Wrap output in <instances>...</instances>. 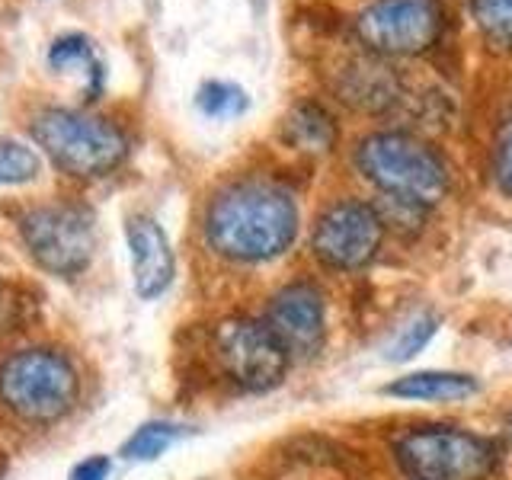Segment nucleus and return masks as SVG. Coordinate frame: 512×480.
Here are the masks:
<instances>
[{
    "instance_id": "17",
    "label": "nucleus",
    "mask_w": 512,
    "mask_h": 480,
    "mask_svg": "<svg viewBox=\"0 0 512 480\" xmlns=\"http://www.w3.org/2000/svg\"><path fill=\"white\" fill-rule=\"evenodd\" d=\"M196 106L205 119L224 122V119H237L240 112H247L250 96L237 84H228V80H205V84L196 90Z\"/></svg>"
},
{
    "instance_id": "9",
    "label": "nucleus",
    "mask_w": 512,
    "mask_h": 480,
    "mask_svg": "<svg viewBox=\"0 0 512 480\" xmlns=\"http://www.w3.org/2000/svg\"><path fill=\"white\" fill-rule=\"evenodd\" d=\"M381 244H384V221L378 215V208L356 199L333 202L317 218L311 234V247L317 253V260L340 272L368 266L378 256Z\"/></svg>"
},
{
    "instance_id": "4",
    "label": "nucleus",
    "mask_w": 512,
    "mask_h": 480,
    "mask_svg": "<svg viewBox=\"0 0 512 480\" xmlns=\"http://www.w3.org/2000/svg\"><path fill=\"white\" fill-rule=\"evenodd\" d=\"M394 455L413 480H487L500 461L493 442L458 426L407 429Z\"/></svg>"
},
{
    "instance_id": "21",
    "label": "nucleus",
    "mask_w": 512,
    "mask_h": 480,
    "mask_svg": "<svg viewBox=\"0 0 512 480\" xmlns=\"http://www.w3.org/2000/svg\"><path fill=\"white\" fill-rule=\"evenodd\" d=\"M490 170L496 186L512 199V106L503 112L500 125H496L493 148H490Z\"/></svg>"
},
{
    "instance_id": "22",
    "label": "nucleus",
    "mask_w": 512,
    "mask_h": 480,
    "mask_svg": "<svg viewBox=\"0 0 512 480\" xmlns=\"http://www.w3.org/2000/svg\"><path fill=\"white\" fill-rule=\"evenodd\" d=\"M16 317H20V298L7 282H0V333H7L16 324Z\"/></svg>"
},
{
    "instance_id": "23",
    "label": "nucleus",
    "mask_w": 512,
    "mask_h": 480,
    "mask_svg": "<svg viewBox=\"0 0 512 480\" xmlns=\"http://www.w3.org/2000/svg\"><path fill=\"white\" fill-rule=\"evenodd\" d=\"M106 477H109V458H103V455L80 461L71 474V480H106Z\"/></svg>"
},
{
    "instance_id": "13",
    "label": "nucleus",
    "mask_w": 512,
    "mask_h": 480,
    "mask_svg": "<svg viewBox=\"0 0 512 480\" xmlns=\"http://www.w3.org/2000/svg\"><path fill=\"white\" fill-rule=\"evenodd\" d=\"M384 394L445 404V400H464L477 394V378L461 375V372H413V375L391 381L388 388H384Z\"/></svg>"
},
{
    "instance_id": "19",
    "label": "nucleus",
    "mask_w": 512,
    "mask_h": 480,
    "mask_svg": "<svg viewBox=\"0 0 512 480\" xmlns=\"http://www.w3.org/2000/svg\"><path fill=\"white\" fill-rule=\"evenodd\" d=\"M436 330H439V317L436 314L413 317L410 324H404L394 333V340L388 343V349H384V356H388L391 362H407L432 340V336H436Z\"/></svg>"
},
{
    "instance_id": "15",
    "label": "nucleus",
    "mask_w": 512,
    "mask_h": 480,
    "mask_svg": "<svg viewBox=\"0 0 512 480\" xmlns=\"http://www.w3.org/2000/svg\"><path fill=\"white\" fill-rule=\"evenodd\" d=\"M48 64L55 71H77L84 68L87 74V93L93 96L100 90V80H103V64L96 61L93 52V42L84 36V32H68V36H58L48 48Z\"/></svg>"
},
{
    "instance_id": "10",
    "label": "nucleus",
    "mask_w": 512,
    "mask_h": 480,
    "mask_svg": "<svg viewBox=\"0 0 512 480\" xmlns=\"http://www.w3.org/2000/svg\"><path fill=\"white\" fill-rule=\"evenodd\" d=\"M263 324L282 343L288 359H311L327 340V304L324 295L308 282L285 285L269 301V314Z\"/></svg>"
},
{
    "instance_id": "8",
    "label": "nucleus",
    "mask_w": 512,
    "mask_h": 480,
    "mask_svg": "<svg viewBox=\"0 0 512 480\" xmlns=\"http://www.w3.org/2000/svg\"><path fill=\"white\" fill-rule=\"evenodd\" d=\"M218 362L237 388L244 391H272L285 378L288 352L260 320L231 317L215 330Z\"/></svg>"
},
{
    "instance_id": "2",
    "label": "nucleus",
    "mask_w": 512,
    "mask_h": 480,
    "mask_svg": "<svg viewBox=\"0 0 512 480\" xmlns=\"http://www.w3.org/2000/svg\"><path fill=\"white\" fill-rule=\"evenodd\" d=\"M356 164L384 199L432 208L448 192V167L429 141L410 132H375L359 141Z\"/></svg>"
},
{
    "instance_id": "14",
    "label": "nucleus",
    "mask_w": 512,
    "mask_h": 480,
    "mask_svg": "<svg viewBox=\"0 0 512 480\" xmlns=\"http://www.w3.org/2000/svg\"><path fill=\"white\" fill-rule=\"evenodd\" d=\"M285 141L301 151H330L336 141V122L324 106L301 103L285 119Z\"/></svg>"
},
{
    "instance_id": "12",
    "label": "nucleus",
    "mask_w": 512,
    "mask_h": 480,
    "mask_svg": "<svg viewBox=\"0 0 512 480\" xmlns=\"http://www.w3.org/2000/svg\"><path fill=\"white\" fill-rule=\"evenodd\" d=\"M343 96L359 109H388L400 100V80L397 74L381 61H362L352 64L343 80Z\"/></svg>"
},
{
    "instance_id": "5",
    "label": "nucleus",
    "mask_w": 512,
    "mask_h": 480,
    "mask_svg": "<svg viewBox=\"0 0 512 480\" xmlns=\"http://www.w3.org/2000/svg\"><path fill=\"white\" fill-rule=\"evenodd\" d=\"M0 400L20 420L55 423L74 407L77 372L61 352L52 349L16 352L0 368Z\"/></svg>"
},
{
    "instance_id": "7",
    "label": "nucleus",
    "mask_w": 512,
    "mask_h": 480,
    "mask_svg": "<svg viewBox=\"0 0 512 480\" xmlns=\"http://www.w3.org/2000/svg\"><path fill=\"white\" fill-rule=\"evenodd\" d=\"M26 247L52 276H77L93 260V215L80 205H39L20 218Z\"/></svg>"
},
{
    "instance_id": "6",
    "label": "nucleus",
    "mask_w": 512,
    "mask_h": 480,
    "mask_svg": "<svg viewBox=\"0 0 512 480\" xmlns=\"http://www.w3.org/2000/svg\"><path fill=\"white\" fill-rule=\"evenodd\" d=\"M445 13L439 0H375L356 16L359 42L381 58L423 55L439 42Z\"/></svg>"
},
{
    "instance_id": "20",
    "label": "nucleus",
    "mask_w": 512,
    "mask_h": 480,
    "mask_svg": "<svg viewBox=\"0 0 512 480\" xmlns=\"http://www.w3.org/2000/svg\"><path fill=\"white\" fill-rule=\"evenodd\" d=\"M39 173V154L26 148L23 141L13 138H0V183L16 186V183H29L36 180Z\"/></svg>"
},
{
    "instance_id": "1",
    "label": "nucleus",
    "mask_w": 512,
    "mask_h": 480,
    "mask_svg": "<svg viewBox=\"0 0 512 480\" xmlns=\"http://www.w3.org/2000/svg\"><path fill=\"white\" fill-rule=\"evenodd\" d=\"M298 234V205L279 183H234L208 208L205 237L215 253L237 263H263L285 253Z\"/></svg>"
},
{
    "instance_id": "3",
    "label": "nucleus",
    "mask_w": 512,
    "mask_h": 480,
    "mask_svg": "<svg viewBox=\"0 0 512 480\" xmlns=\"http://www.w3.org/2000/svg\"><path fill=\"white\" fill-rule=\"evenodd\" d=\"M32 138L64 173L74 176H103L128 154V138L116 122L77 109L39 112Z\"/></svg>"
},
{
    "instance_id": "11",
    "label": "nucleus",
    "mask_w": 512,
    "mask_h": 480,
    "mask_svg": "<svg viewBox=\"0 0 512 480\" xmlns=\"http://www.w3.org/2000/svg\"><path fill=\"white\" fill-rule=\"evenodd\" d=\"M128 237V256H132V279L135 292L144 301L160 298L173 282L176 256L170 247V237L164 228L148 215H132L125 224Z\"/></svg>"
},
{
    "instance_id": "16",
    "label": "nucleus",
    "mask_w": 512,
    "mask_h": 480,
    "mask_svg": "<svg viewBox=\"0 0 512 480\" xmlns=\"http://www.w3.org/2000/svg\"><path fill=\"white\" fill-rule=\"evenodd\" d=\"M189 436L186 426H176V423H144L132 432V439L122 445V458L128 461H154L167 452L170 445H176L180 439Z\"/></svg>"
},
{
    "instance_id": "18",
    "label": "nucleus",
    "mask_w": 512,
    "mask_h": 480,
    "mask_svg": "<svg viewBox=\"0 0 512 480\" xmlns=\"http://www.w3.org/2000/svg\"><path fill=\"white\" fill-rule=\"evenodd\" d=\"M471 20L490 45L512 52V0H471Z\"/></svg>"
}]
</instances>
